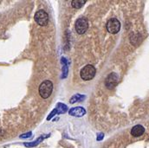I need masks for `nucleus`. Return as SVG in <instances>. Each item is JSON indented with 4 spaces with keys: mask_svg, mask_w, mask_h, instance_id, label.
Returning a JSON list of instances; mask_svg holds the SVG:
<instances>
[{
    "mask_svg": "<svg viewBox=\"0 0 149 148\" xmlns=\"http://www.w3.org/2000/svg\"><path fill=\"white\" fill-rule=\"evenodd\" d=\"M49 135H43V136H41V137H39L37 140H35V141H33V142H26V143H24L23 145H24V146H26V147H35V146L38 145L39 143H41L45 138H47V137H49Z\"/></svg>",
    "mask_w": 149,
    "mask_h": 148,
    "instance_id": "obj_10",
    "label": "nucleus"
},
{
    "mask_svg": "<svg viewBox=\"0 0 149 148\" xmlns=\"http://www.w3.org/2000/svg\"><path fill=\"white\" fill-rule=\"evenodd\" d=\"M76 31L78 34L82 35V34H84L88 28V19L85 18V17H80L76 20Z\"/></svg>",
    "mask_w": 149,
    "mask_h": 148,
    "instance_id": "obj_4",
    "label": "nucleus"
},
{
    "mask_svg": "<svg viewBox=\"0 0 149 148\" xmlns=\"http://www.w3.org/2000/svg\"><path fill=\"white\" fill-rule=\"evenodd\" d=\"M86 3L85 0H73L71 2L72 7L76 8V9H79L81 7H82V5Z\"/></svg>",
    "mask_w": 149,
    "mask_h": 148,
    "instance_id": "obj_13",
    "label": "nucleus"
},
{
    "mask_svg": "<svg viewBox=\"0 0 149 148\" xmlns=\"http://www.w3.org/2000/svg\"><path fill=\"white\" fill-rule=\"evenodd\" d=\"M34 18H35V21L37 22V23L39 24V25H41V26H45L48 24L49 15L44 10H40V11H37V13L35 14Z\"/></svg>",
    "mask_w": 149,
    "mask_h": 148,
    "instance_id": "obj_3",
    "label": "nucleus"
},
{
    "mask_svg": "<svg viewBox=\"0 0 149 148\" xmlns=\"http://www.w3.org/2000/svg\"><path fill=\"white\" fill-rule=\"evenodd\" d=\"M67 110H68V107L65 104H63V103H57L56 108L53 109L51 111V113H49V115L47 117V120H51L57 114H62V113H66Z\"/></svg>",
    "mask_w": 149,
    "mask_h": 148,
    "instance_id": "obj_6",
    "label": "nucleus"
},
{
    "mask_svg": "<svg viewBox=\"0 0 149 148\" xmlns=\"http://www.w3.org/2000/svg\"><path fill=\"white\" fill-rule=\"evenodd\" d=\"M145 133V128L141 125H136L131 129V134L134 137H140Z\"/></svg>",
    "mask_w": 149,
    "mask_h": 148,
    "instance_id": "obj_9",
    "label": "nucleus"
},
{
    "mask_svg": "<svg viewBox=\"0 0 149 148\" xmlns=\"http://www.w3.org/2000/svg\"><path fill=\"white\" fill-rule=\"evenodd\" d=\"M52 91H53V84L49 80L43 81L39 86V94L43 99H47L51 96Z\"/></svg>",
    "mask_w": 149,
    "mask_h": 148,
    "instance_id": "obj_1",
    "label": "nucleus"
},
{
    "mask_svg": "<svg viewBox=\"0 0 149 148\" xmlns=\"http://www.w3.org/2000/svg\"><path fill=\"white\" fill-rule=\"evenodd\" d=\"M103 137H104V134L103 133H99L98 134V136H97V140H102V139H103Z\"/></svg>",
    "mask_w": 149,
    "mask_h": 148,
    "instance_id": "obj_15",
    "label": "nucleus"
},
{
    "mask_svg": "<svg viewBox=\"0 0 149 148\" xmlns=\"http://www.w3.org/2000/svg\"><path fill=\"white\" fill-rule=\"evenodd\" d=\"M31 135H32V133L31 132H29V133H23V134L20 135V138L21 139H26V138L31 137Z\"/></svg>",
    "mask_w": 149,
    "mask_h": 148,
    "instance_id": "obj_14",
    "label": "nucleus"
},
{
    "mask_svg": "<svg viewBox=\"0 0 149 148\" xmlns=\"http://www.w3.org/2000/svg\"><path fill=\"white\" fill-rule=\"evenodd\" d=\"M85 99V96L82 95V94H74L73 95L71 98H70V103L71 104H74V103H76V102H82Z\"/></svg>",
    "mask_w": 149,
    "mask_h": 148,
    "instance_id": "obj_12",
    "label": "nucleus"
},
{
    "mask_svg": "<svg viewBox=\"0 0 149 148\" xmlns=\"http://www.w3.org/2000/svg\"><path fill=\"white\" fill-rule=\"evenodd\" d=\"M107 30L111 34H116L120 30V23L117 18H110L107 23Z\"/></svg>",
    "mask_w": 149,
    "mask_h": 148,
    "instance_id": "obj_5",
    "label": "nucleus"
},
{
    "mask_svg": "<svg viewBox=\"0 0 149 148\" xmlns=\"http://www.w3.org/2000/svg\"><path fill=\"white\" fill-rule=\"evenodd\" d=\"M61 62L63 63V75H62V78L64 79L67 77L68 73H69V67H68V61L65 57H62L61 59Z\"/></svg>",
    "mask_w": 149,
    "mask_h": 148,
    "instance_id": "obj_11",
    "label": "nucleus"
},
{
    "mask_svg": "<svg viewBox=\"0 0 149 148\" xmlns=\"http://www.w3.org/2000/svg\"><path fill=\"white\" fill-rule=\"evenodd\" d=\"M119 81V77L117 76V74L115 73H111L108 76V77L106 78V82H105V85L108 88L111 89L113 88H114Z\"/></svg>",
    "mask_w": 149,
    "mask_h": 148,
    "instance_id": "obj_7",
    "label": "nucleus"
},
{
    "mask_svg": "<svg viewBox=\"0 0 149 148\" xmlns=\"http://www.w3.org/2000/svg\"><path fill=\"white\" fill-rule=\"evenodd\" d=\"M95 73H96L95 68L91 64H88L82 68V70L80 72V75H81V77L82 80L90 81L94 77Z\"/></svg>",
    "mask_w": 149,
    "mask_h": 148,
    "instance_id": "obj_2",
    "label": "nucleus"
},
{
    "mask_svg": "<svg viewBox=\"0 0 149 148\" xmlns=\"http://www.w3.org/2000/svg\"><path fill=\"white\" fill-rule=\"evenodd\" d=\"M69 115L74 116V117H82L86 113L85 108L82 107H76V108H72L69 111Z\"/></svg>",
    "mask_w": 149,
    "mask_h": 148,
    "instance_id": "obj_8",
    "label": "nucleus"
}]
</instances>
